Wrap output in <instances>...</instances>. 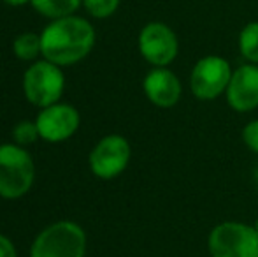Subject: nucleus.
Wrapping results in <instances>:
<instances>
[{"label": "nucleus", "mask_w": 258, "mask_h": 257, "mask_svg": "<svg viewBox=\"0 0 258 257\" xmlns=\"http://www.w3.org/2000/svg\"><path fill=\"white\" fill-rule=\"evenodd\" d=\"M95 44V30L79 16L53 20L41 34V48L46 60L56 65H72L83 60Z\"/></svg>", "instance_id": "f257e3e1"}, {"label": "nucleus", "mask_w": 258, "mask_h": 257, "mask_svg": "<svg viewBox=\"0 0 258 257\" xmlns=\"http://www.w3.org/2000/svg\"><path fill=\"white\" fill-rule=\"evenodd\" d=\"M207 252L211 257H258V231L237 220L220 222L207 234Z\"/></svg>", "instance_id": "f03ea898"}, {"label": "nucleus", "mask_w": 258, "mask_h": 257, "mask_svg": "<svg viewBox=\"0 0 258 257\" xmlns=\"http://www.w3.org/2000/svg\"><path fill=\"white\" fill-rule=\"evenodd\" d=\"M34 161L25 148L0 144V195L6 199L21 197L34 183Z\"/></svg>", "instance_id": "7ed1b4c3"}, {"label": "nucleus", "mask_w": 258, "mask_h": 257, "mask_svg": "<svg viewBox=\"0 0 258 257\" xmlns=\"http://www.w3.org/2000/svg\"><path fill=\"white\" fill-rule=\"evenodd\" d=\"M85 231L74 222H56L35 238L30 257H85Z\"/></svg>", "instance_id": "20e7f679"}, {"label": "nucleus", "mask_w": 258, "mask_h": 257, "mask_svg": "<svg viewBox=\"0 0 258 257\" xmlns=\"http://www.w3.org/2000/svg\"><path fill=\"white\" fill-rule=\"evenodd\" d=\"M232 72L227 59L220 55H206L195 62L190 72V90L195 99L214 100L225 95Z\"/></svg>", "instance_id": "39448f33"}, {"label": "nucleus", "mask_w": 258, "mask_h": 257, "mask_svg": "<svg viewBox=\"0 0 258 257\" xmlns=\"http://www.w3.org/2000/svg\"><path fill=\"white\" fill-rule=\"evenodd\" d=\"M63 85L65 79L60 71V65L49 60L30 65L23 78V90L27 99L41 108L56 104L63 92Z\"/></svg>", "instance_id": "423d86ee"}, {"label": "nucleus", "mask_w": 258, "mask_h": 257, "mask_svg": "<svg viewBox=\"0 0 258 257\" xmlns=\"http://www.w3.org/2000/svg\"><path fill=\"white\" fill-rule=\"evenodd\" d=\"M137 44L143 59L153 67H169L179 53L176 32L162 21H151L144 25Z\"/></svg>", "instance_id": "0eeeda50"}, {"label": "nucleus", "mask_w": 258, "mask_h": 257, "mask_svg": "<svg viewBox=\"0 0 258 257\" xmlns=\"http://www.w3.org/2000/svg\"><path fill=\"white\" fill-rule=\"evenodd\" d=\"M132 157L130 143L119 134H109L90 153V169L102 180H112L126 169Z\"/></svg>", "instance_id": "6e6552de"}, {"label": "nucleus", "mask_w": 258, "mask_h": 257, "mask_svg": "<svg viewBox=\"0 0 258 257\" xmlns=\"http://www.w3.org/2000/svg\"><path fill=\"white\" fill-rule=\"evenodd\" d=\"M225 97L235 113L255 111L258 108V64L246 62L234 69Z\"/></svg>", "instance_id": "1a4fd4ad"}, {"label": "nucleus", "mask_w": 258, "mask_h": 257, "mask_svg": "<svg viewBox=\"0 0 258 257\" xmlns=\"http://www.w3.org/2000/svg\"><path fill=\"white\" fill-rule=\"evenodd\" d=\"M144 95L160 110H170L181 100L183 85L169 67H153L143 81Z\"/></svg>", "instance_id": "9d476101"}, {"label": "nucleus", "mask_w": 258, "mask_h": 257, "mask_svg": "<svg viewBox=\"0 0 258 257\" xmlns=\"http://www.w3.org/2000/svg\"><path fill=\"white\" fill-rule=\"evenodd\" d=\"M35 124L42 139L58 143L71 137L78 130L79 113L69 104H51L48 108H42Z\"/></svg>", "instance_id": "9b49d317"}, {"label": "nucleus", "mask_w": 258, "mask_h": 257, "mask_svg": "<svg viewBox=\"0 0 258 257\" xmlns=\"http://www.w3.org/2000/svg\"><path fill=\"white\" fill-rule=\"evenodd\" d=\"M83 0H32V6L42 16L58 20V18L71 16L72 13L78 11Z\"/></svg>", "instance_id": "f8f14e48"}, {"label": "nucleus", "mask_w": 258, "mask_h": 257, "mask_svg": "<svg viewBox=\"0 0 258 257\" xmlns=\"http://www.w3.org/2000/svg\"><path fill=\"white\" fill-rule=\"evenodd\" d=\"M239 53L249 64H258V21H249L239 34Z\"/></svg>", "instance_id": "ddd939ff"}, {"label": "nucleus", "mask_w": 258, "mask_h": 257, "mask_svg": "<svg viewBox=\"0 0 258 257\" xmlns=\"http://www.w3.org/2000/svg\"><path fill=\"white\" fill-rule=\"evenodd\" d=\"M14 53L20 60H34L37 59L39 53H42L41 48V35L32 34V32H25V34H20L16 39H14Z\"/></svg>", "instance_id": "4468645a"}, {"label": "nucleus", "mask_w": 258, "mask_h": 257, "mask_svg": "<svg viewBox=\"0 0 258 257\" xmlns=\"http://www.w3.org/2000/svg\"><path fill=\"white\" fill-rule=\"evenodd\" d=\"M83 6L86 7L92 16L95 18H109L116 13L119 6V0H83Z\"/></svg>", "instance_id": "2eb2a0df"}, {"label": "nucleus", "mask_w": 258, "mask_h": 257, "mask_svg": "<svg viewBox=\"0 0 258 257\" xmlns=\"http://www.w3.org/2000/svg\"><path fill=\"white\" fill-rule=\"evenodd\" d=\"M13 136H14V139H16V143L21 144V146L34 143L37 137H41L39 136L37 124H32V122H20V124L14 127Z\"/></svg>", "instance_id": "dca6fc26"}, {"label": "nucleus", "mask_w": 258, "mask_h": 257, "mask_svg": "<svg viewBox=\"0 0 258 257\" xmlns=\"http://www.w3.org/2000/svg\"><path fill=\"white\" fill-rule=\"evenodd\" d=\"M242 141H244L249 151L258 155V118L256 120H249L242 127Z\"/></svg>", "instance_id": "f3484780"}, {"label": "nucleus", "mask_w": 258, "mask_h": 257, "mask_svg": "<svg viewBox=\"0 0 258 257\" xmlns=\"http://www.w3.org/2000/svg\"><path fill=\"white\" fill-rule=\"evenodd\" d=\"M0 257H16L13 241L7 240L4 234H0Z\"/></svg>", "instance_id": "a211bd4d"}, {"label": "nucleus", "mask_w": 258, "mask_h": 257, "mask_svg": "<svg viewBox=\"0 0 258 257\" xmlns=\"http://www.w3.org/2000/svg\"><path fill=\"white\" fill-rule=\"evenodd\" d=\"M2 2L9 4V6H14V7H18V6H25V4L32 2V0H2Z\"/></svg>", "instance_id": "6ab92c4d"}, {"label": "nucleus", "mask_w": 258, "mask_h": 257, "mask_svg": "<svg viewBox=\"0 0 258 257\" xmlns=\"http://www.w3.org/2000/svg\"><path fill=\"white\" fill-rule=\"evenodd\" d=\"M253 180H255V183H256V187H258V162H256L255 169H253Z\"/></svg>", "instance_id": "aec40b11"}, {"label": "nucleus", "mask_w": 258, "mask_h": 257, "mask_svg": "<svg viewBox=\"0 0 258 257\" xmlns=\"http://www.w3.org/2000/svg\"><path fill=\"white\" fill-rule=\"evenodd\" d=\"M253 226H255V229L258 231V217H256V220H255V224H253Z\"/></svg>", "instance_id": "412c9836"}]
</instances>
